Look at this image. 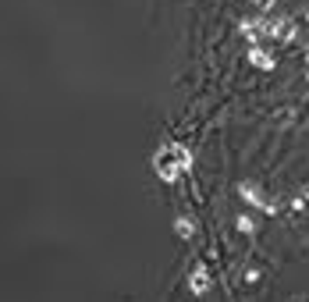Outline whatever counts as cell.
<instances>
[{"instance_id":"6da1fadb","label":"cell","mask_w":309,"mask_h":302,"mask_svg":"<svg viewBox=\"0 0 309 302\" xmlns=\"http://www.w3.org/2000/svg\"><path fill=\"white\" fill-rule=\"evenodd\" d=\"M206 284H210V281H206V274H203V270H196V277H192V292H206Z\"/></svg>"},{"instance_id":"7a4b0ae2","label":"cell","mask_w":309,"mask_h":302,"mask_svg":"<svg viewBox=\"0 0 309 302\" xmlns=\"http://www.w3.org/2000/svg\"><path fill=\"white\" fill-rule=\"evenodd\" d=\"M249 57H253V64H263V68H270V57L263 54V50H253V54H249Z\"/></svg>"}]
</instances>
